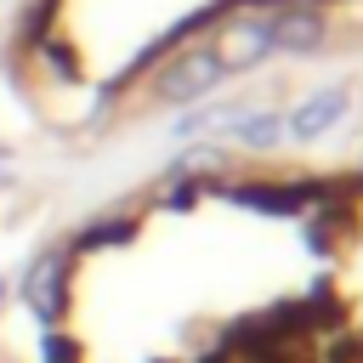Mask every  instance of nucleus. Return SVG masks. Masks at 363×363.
I'll use <instances>...</instances> for the list:
<instances>
[{"mask_svg": "<svg viewBox=\"0 0 363 363\" xmlns=\"http://www.w3.org/2000/svg\"><path fill=\"white\" fill-rule=\"evenodd\" d=\"M51 363H363L340 182L199 170L91 227L45 301Z\"/></svg>", "mask_w": 363, "mask_h": 363, "instance_id": "f257e3e1", "label": "nucleus"}, {"mask_svg": "<svg viewBox=\"0 0 363 363\" xmlns=\"http://www.w3.org/2000/svg\"><path fill=\"white\" fill-rule=\"evenodd\" d=\"M340 210H346V250H352V278L363 289V176L340 182Z\"/></svg>", "mask_w": 363, "mask_h": 363, "instance_id": "f03ea898", "label": "nucleus"}]
</instances>
